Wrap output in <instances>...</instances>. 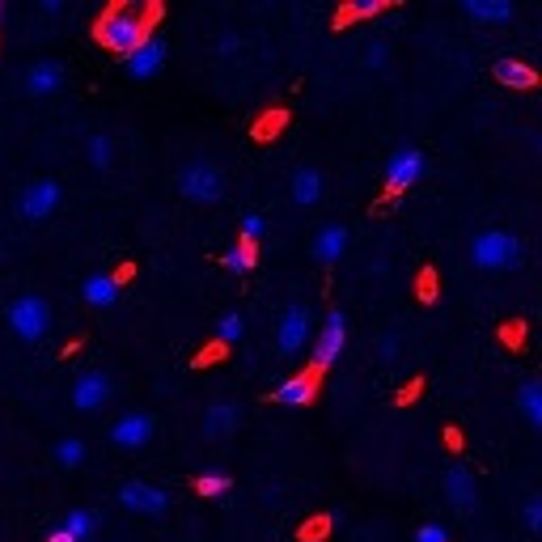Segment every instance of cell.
<instances>
[{
  "mask_svg": "<svg viewBox=\"0 0 542 542\" xmlns=\"http://www.w3.org/2000/svg\"><path fill=\"white\" fill-rule=\"evenodd\" d=\"M424 170H428V161L420 149H399L386 161V195H403L407 187L420 183Z\"/></svg>",
  "mask_w": 542,
  "mask_h": 542,
  "instance_id": "9",
  "label": "cell"
},
{
  "mask_svg": "<svg viewBox=\"0 0 542 542\" xmlns=\"http://www.w3.org/2000/svg\"><path fill=\"white\" fill-rule=\"evenodd\" d=\"M229 487H233V479H229L225 471L195 475V492H200V496H208V500H216V496H229Z\"/></svg>",
  "mask_w": 542,
  "mask_h": 542,
  "instance_id": "26",
  "label": "cell"
},
{
  "mask_svg": "<svg viewBox=\"0 0 542 542\" xmlns=\"http://www.w3.org/2000/svg\"><path fill=\"white\" fill-rule=\"evenodd\" d=\"M471 263L479 271H513L521 263V238L509 229H487L471 242Z\"/></svg>",
  "mask_w": 542,
  "mask_h": 542,
  "instance_id": "2",
  "label": "cell"
},
{
  "mask_svg": "<svg viewBox=\"0 0 542 542\" xmlns=\"http://www.w3.org/2000/svg\"><path fill=\"white\" fill-rule=\"evenodd\" d=\"M9 327L22 343H43L51 331V305L43 297H17L9 305Z\"/></svg>",
  "mask_w": 542,
  "mask_h": 542,
  "instance_id": "4",
  "label": "cell"
},
{
  "mask_svg": "<svg viewBox=\"0 0 542 542\" xmlns=\"http://www.w3.org/2000/svg\"><path fill=\"white\" fill-rule=\"evenodd\" d=\"M242 424V407L233 403V399H216L212 407H204V437L208 441H225L233 437Z\"/></svg>",
  "mask_w": 542,
  "mask_h": 542,
  "instance_id": "15",
  "label": "cell"
},
{
  "mask_svg": "<svg viewBox=\"0 0 542 542\" xmlns=\"http://www.w3.org/2000/svg\"><path fill=\"white\" fill-rule=\"evenodd\" d=\"M441 487H445V500L454 504L458 513H475V509H479V475H475V466L454 462V466L445 471Z\"/></svg>",
  "mask_w": 542,
  "mask_h": 542,
  "instance_id": "7",
  "label": "cell"
},
{
  "mask_svg": "<svg viewBox=\"0 0 542 542\" xmlns=\"http://www.w3.org/2000/svg\"><path fill=\"white\" fill-rule=\"evenodd\" d=\"M386 9H390L386 0H360V5L343 9V17H377V13H386Z\"/></svg>",
  "mask_w": 542,
  "mask_h": 542,
  "instance_id": "30",
  "label": "cell"
},
{
  "mask_svg": "<svg viewBox=\"0 0 542 542\" xmlns=\"http://www.w3.org/2000/svg\"><path fill=\"white\" fill-rule=\"evenodd\" d=\"M225 271H233V276H246V271H255L259 267V246L255 242H229L225 246V255H221Z\"/></svg>",
  "mask_w": 542,
  "mask_h": 542,
  "instance_id": "22",
  "label": "cell"
},
{
  "mask_svg": "<svg viewBox=\"0 0 542 542\" xmlns=\"http://www.w3.org/2000/svg\"><path fill=\"white\" fill-rule=\"evenodd\" d=\"M496 81L509 85V89H534L538 85V68L526 60H496Z\"/></svg>",
  "mask_w": 542,
  "mask_h": 542,
  "instance_id": "20",
  "label": "cell"
},
{
  "mask_svg": "<svg viewBox=\"0 0 542 542\" xmlns=\"http://www.w3.org/2000/svg\"><path fill=\"white\" fill-rule=\"evenodd\" d=\"M517 407H521V415H526V424L530 428H542V386L534 382H521V394H517Z\"/></svg>",
  "mask_w": 542,
  "mask_h": 542,
  "instance_id": "25",
  "label": "cell"
},
{
  "mask_svg": "<svg viewBox=\"0 0 542 542\" xmlns=\"http://www.w3.org/2000/svg\"><path fill=\"white\" fill-rule=\"evenodd\" d=\"M149 441H153V415L149 411H128L111 424V445L123 449V454H140V449H149Z\"/></svg>",
  "mask_w": 542,
  "mask_h": 542,
  "instance_id": "6",
  "label": "cell"
},
{
  "mask_svg": "<svg viewBox=\"0 0 542 542\" xmlns=\"http://www.w3.org/2000/svg\"><path fill=\"white\" fill-rule=\"evenodd\" d=\"M462 13L471 17V22H513L517 5L513 0H466Z\"/></svg>",
  "mask_w": 542,
  "mask_h": 542,
  "instance_id": "19",
  "label": "cell"
},
{
  "mask_svg": "<svg viewBox=\"0 0 542 542\" xmlns=\"http://www.w3.org/2000/svg\"><path fill=\"white\" fill-rule=\"evenodd\" d=\"M56 462L68 466V471H72V466H81V462H85V441H81V437H64V441H56Z\"/></svg>",
  "mask_w": 542,
  "mask_h": 542,
  "instance_id": "27",
  "label": "cell"
},
{
  "mask_svg": "<svg viewBox=\"0 0 542 542\" xmlns=\"http://www.w3.org/2000/svg\"><path fill=\"white\" fill-rule=\"evenodd\" d=\"M526 530H530V534L542 530V500H538V496L526 500Z\"/></svg>",
  "mask_w": 542,
  "mask_h": 542,
  "instance_id": "32",
  "label": "cell"
},
{
  "mask_svg": "<svg viewBox=\"0 0 542 542\" xmlns=\"http://www.w3.org/2000/svg\"><path fill=\"white\" fill-rule=\"evenodd\" d=\"M318 200H322V170L301 166V170L293 174V204H297V208H314Z\"/></svg>",
  "mask_w": 542,
  "mask_h": 542,
  "instance_id": "21",
  "label": "cell"
},
{
  "mask_svg": "<svg viewBox=\"0 0 542 542\" xmlns=\"http://www.w3.org/2000/svg\"><path fill=\"white\" fill-rule=\"evenodd\" d=\"M85 161H89V170L102 174V170H111V161H115V140L106 136V132H94L85 140Z\"/></svg>",
  "mask_w": 542,
  "mask_h": 542,
  "instance_id": "23",
  "label": "cell"
},
{
  "mask_svg": "<svg viewBox=\"0 0 542 542\" xmlns=\"http://www.w3.org/2000/svg\"><path fill=\"white\" fill-rule=\"evenodd\" d=\"M47 542H77V538H72V534H64V530L56 526V530H51V534H47Z\"/></svg>",
  "mask_w": 542,
  "mask_h": 542,
  "instance_id": "37",
  "label": "cell"
},
{
  "mask_svg": "<svg viewBox=\"0 0 542 542\" xmlns=\"http://www.w3.org/2000/svg\"><path fill=\"white\" fill-rule=\"evenodd\" d=\"M343 343H348V318H343V310H331L327 318H322V331L314 339V365H310V373H318V377L327 373L335 360H339Z\"/></svg>",
  "mask_w": 542,
  "mask_h": 542,
  "instance_id": "5",
  "label": "cell"
},
{
  "mask_svg": "<svg viewBox=\"0 0 542 542\" xmlns=\"http://www.w3.org/2000/svg\"><path fill=\"white\" fill-rule=\"evenodd\" d=\"M259 238H267V221L259 212H246L242 216V242H255L259 246Z\"/></svg>",
  "mask_w": 542,
  "mask_h": 542,
  "instance_id": "29",
  "label": "cell"
},
{
  "mask_svg": "<svg viewBox=\"0 0 542 542\" xmlns=\"http://www.w3.org/2000/svg\"><path fill=\"white\" fill-rule=\"evenodd\" d=\"M415 542H449V530L441 526V521H428V526L415 530Z\"/></svg>",
  "mask_w": 542,
  "mask_h": 542,
  "instance_id": "31",
  "label": "cell"
},
{
  "mask_svg": "<svg viewBox=\"0 0 542 542\" xmlns=\"http://www.w3.org/2000/svg\"><path fill=\"white\" fill-rule=\"evenodd\" d=\"M348 225H322L318 229V238H314V259L322 263V267H331V263H339L343 259V250H348Z\"/></svg>",
  "mask_w": 542,
  "mask_h": 542,
  "instance_id": "18",
  "label": "cell"
},
{
  "mask_svg": "<svg viewBox=\"0 0 542 542\" xmlns=\"http://www.w3.org/2000/svg\"><path fill=\"white\" fill-rule=\"evenodd\" d=\"M111 403V377L102 369H89L77 377V386H72V407L77 411H98Z\"/></svg>",
  "mask_w": 542,
  "mask_h": 542,
  "instance_id": "13",
  "label": "cell"
},
{
  "mask_svg": "<svg viewBox=\"0 0 542 542\" xmlns=\"http://www.w3.org/2000/svg\"><path fill=\"white\" fill-rule=\"evenodd\" d=\"M64 81H68V72H64L60 60H34V64L26 68V94H30V98H51V94H60Z\"/></svg>",
  "mask_w": 542,
  "mask_h": 542,
  "instance_id": "14",
  "label": "cell"
},
{
  "mask_svg": "<svg viewBox=\"0 0 542 542\" xmlns=\"http://www.w3.org/2000/svg\"><path fill=\"white\" fill-rule=\"evenodd\" d=\"M178 191H183L191 204H221L225 200V170L212 166V161H187V166L178 170Z\"/></svg>",
  "mask_w": 542,
  "mask_h": 542,
  "instance_id": "3",
  "label": "cell"
},
{
  "mask_svg": "<svg viewBox=\"0 0 542 542\" xmlns=\"http://www.w3.org/2000/svg\"><path fill=\"white\" fill-rule=\"evenodd\" d=\"M119 288H123V276H111V271H89L81 280V297L85 305H94V310H111L119 301Z\"/></svg>",
  "mask_w": 542,
  "mask_h": 542,
  "instance_id": "16",
  "label": "cell"
},
{
  "mask_svg": "<svg viewBox=\"0 0 542 542\" xmlns=\"http://www.w3.org/2000/svg\"><path fill=\"white\" fill-rule=\"evenodd\" d=\"M314 394H318V373H293L288 382L276 386V394H271V403L276 407H310L314 403Z\"/></svg>",
  "mask_w": 542,
  "mask_h": 542,
  "instance_id": "17",
  "label": "cell"
},
{
  "mask_svg": "<svg viewBox=\"0 0 542 542\" xmlns=\"http://www.w3.org/2000/svg\"><path fill=\"white\" fill-rule=\"evenodd\" d=\"M161 64H166V43L157 39V34H149L132 56H123V72H128L132 81H149V77H157L161 72Z\"/></svg>",
  "mask_w": 542,
  "mask_h": 542,
  "instance_id": "12",
  "label": "cell"
},
{
  "mask_svg": "<svg viewBox=\"0 0 542 542\" xmlns=\"http://www.w3.org/2000/svg\"><path fill=\"white\" fill-rule=\"evenodd\" d=\"M119 504H123V509H132V513H144V517L170 513V496L161 492V487H153V483H136V479L119 487Z\"/></svg>",
  "mask_w": 542,
  "mask_h": 542,
  "instance_id": "11",
  "label": "cell"
},
{
  "mask_svg": "<svg viewBox=\"0 0 542 542\" xmlns=\"http://www.w3.org/2000/svg\"><path fill=\"white\" fill-rule=\"evenodd\" d=\"M60 530L72 534L77 542H89V538L98 534V513L94 509H68V517L60 521Z\"/></svg>",
  "mask_w": 542,
  "mask_h": 542,
  "instance_id": "24",
  "label": "cell"
},
{
  "mask_svg": "<svg viewBox=\"0 0 542 542\" xmlns=\"http://www.w3.org/2000/svg\"><path fill=\"white\" fill-rule=\"evenodd\" d=\"M242 335H246L242 314H221V322H216V339H221V343H238Z\"/></svg>",
  "mask_w": 542,
  "mask_h": 542,
  "instance_id": "28",
  "label": "cell"
},
{
  "mask_svg": "<svg viewBox=\"0 0 542 542\" xmlns=\"http://www.w3.org/2000/svg\"><path fill=\"white\" fill-rule=\"evenodd\" d=\"M305 343H310V305L293 301L280 318V331H276V348L280 356H301Z\"/></svg>",
  "mask_w": 542,
  "mask_h": 542,
  "instance_id": "8",
  "label": "cell"
},
{
  "mask_svg": "<svg viewBox=\"0 0 542 542\" xmlns=\"http://www.w3.org/2000/svg\"><path fill=\"white\" fill-rule=\"evenodd\" d=\"M386 56H390L386 43H369V47H365V64H369V68H382V64H386Z\"/></svg>",
  "mask_w": 542,
  "mask_h": 542,
  "instance_id": "33",
  "label": "cell"
},
{
  "mask_svg": "<svg viewBox=\"0 0 542 542\" xmlns=\"http://www.w3.org/2000/svg\"><path fill=\"white\" fill-rule=\"evenodd\" d=\"M60 200H64V191H60L56 178H34V183L22 191V216L26 221H47V216L60 208Z\"/></svg>",
  "mask_w": 542,
  "mask_h": 542,
  "instance_id": "10",
  "label": "cell"
},
{
  "mask_svg": "<svg viewBox=\"0 0 542 542\" xmlns=\"http://www.w3.org/2000/svg\"><path fill=\"white\" fill-rule=\"evenodd\" d=\"M216 51H221V56H238V51H242V39H238V34H221Z\"/></svg>",
  "mask_w": 542,
  "mask_h": 542,
  "instance_id": "34",
  "label": "cell"
},
{
  "mask_svg": "<svg viewBox=\"0 0 542 542\" xmlns=\"http://www.w3.org/2000/svg\"><path fill=\"white\" fill-rule=\"evenodd\" d=\"M60 0H39V13H47V17H60Z\"/></svg>",
  "mask_w": 542,
  "mask_h": 542,
  "instance_id": "36",
  "label": "cell"
},
{
  "mask_svg": "<svg viewBox=\"0 0 542 542\" xmlns=\"http://www.w3.org/2000/svg\"><path fill=\"white\" fill-rule=\"evenodd\" d=\"M399 356V335H386L382 339V360H394Z\"/></svg>",
  "mask_w": 542,
  "mask_h": 542,
  "instance_id": "35",
  "label": "cell"
},
{
  "mask_svg": "<svg viewBox=\"0 0 542 542\" xmlns=\"http://www.w3.org/2000/svg\"><path fill=\"white\" fill-rule=\"evenodd\" d=\"M161 17V5H106L94 22V39L115 51V56H132V51L153 34V22Z\"/></svg>",
  "mask_w": 542,
  "mask_h": 542,
  "instance_id": "1",
  "label": "cell"
}]
</instances>
